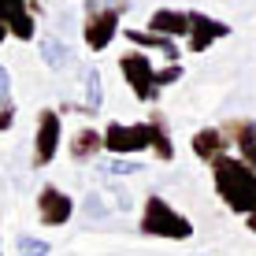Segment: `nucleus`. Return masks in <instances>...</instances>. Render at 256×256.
<instances>
[{"label":"nucleus","mask_w":256,"mask_h":256,"mask_svg":"<svg viewBox=\"0 0 256 256\" xmlns=\"http://www.w3.org/2000/svg\"><path fill=\"white\" fill-rule=\"evenodd\" d=\"M138 171H141V164L126 160V156H112V160L104 164V174H119V178H122V174H138Z\"/></svg>","instance_id":"nucleus-18"},{"label":"nucleus","mask_w":256,"mask_h":256,"mask_svg":"<svg viewBox=\"0 0 256 256\" xmlns=\"http://www.w3.org/2000/svg\"><path fill=\"white\" fill-rule=\"evenodd\" d=\"M64 148V112L60 108H41L38 112V122H34V156H30V167L41 171L56 160V152Z\"/></svg>","instance_id":"nucleus-6"},{"label":"nucleus","mask_w":256,"mask_h":256,"mask_svg":"<svg viewBox=\"0 0 256 256\" xmlns=\"http://www.w3.org/2000/svg\"><path fill=\"white\" fill-rule=\"evenodd\" d=\"M190 148H193V156H197L200 164H208V167L234 152V145H230V138L223 134V126H200L197 134L190 138Z\"/></svg>","instance_id":"nucleus-10"},{"label":"nucleus","mask_w":256,"mask_h":256,"mask_svg":"<svg viewBox=\"0 0 256 256\" xmlns=\"http://www.w3.org/2000/svg\"><path fill=\"white\" fill-rule=\"evenodd\" d=\"M230 34V26L212 19L204 12H190V38H186V48L190 52H208L216 41H223Z\"/></svg>","instance_id":"nucleus-9"},{"label":"nucleus","mask_w":256,"mask_h":256,"mask_svg":"<svg viewBox=\"0 0 256 256\" xmlns=\"http://www.w3.org/2000/svg\"><path fill=\"white\" fill-rule=\"evenodd\" d=\"M119 74H122V82H126V90L134 93V100L156 104L167 86H174L182 78V64L156 67L152 60H148V52L130 48V52H122V56H119Z\"/></svg>","instance_id":"nucleus-2"},{"label":"nucleus","mask_w":256,"mask_h":256,"mask_svg":"<svg viewBox=\"0 0 256 256\" xmlns=\"http://www.w3.org/2000/svg\"><path fill=\"white\" fill-rule=\"evenodd\" d=\"M122 38H126L134 48H141V52L156 48V52H160V56L167 60V64H178V56H182L178 41H171V38H160V34H152V30H122Z\"/></svg>","instance_id":"nucleus-14"},{"label":"nucleus","mask_w":256,"mask_h":256,"mask_svg":"<svg viewBox=\"0 0 256 256\" xmlns=\"http://www.w3.org/2000/svg\"><path fill=\"white\" fill-rule=\"evenodd\" d=\"M41 60H45L48 67H67L70 52H67V45H64V41L48 38V41H41Z\"/></svg>","instance_id":"nucleus-16"},{"label":"nucleus","mask_w":256,"mask_h":256,"mask_svg":"<svg viewBox=\"0 0 256 256\" xmlns=\"http://www.w3.org/2000/svg\"><path fill=\"white\" fill-rule=\"evenodd\" d=\"M145 30L160 34V38H190V12H182V8H156L152 15L145 19Z\"/></svg>","instance_id":"nucleus-11"},{"label":"nucleus","mask_w":256,"mask_h":256,"mask_svg":"<svg viewBox=\"0 0 256 256\" xmlns=\"http://www.w3.org/2000/svg\"><path fill=\"white\" fill-rule=\"evenodd\" d=\"M212 186H216V197L234 216H249L256 208V171L238 152L212 164Z\"/></svg>","instance_id":"nucleus-3"},{"label":"nucleus","mask_w":256,"mask_h":256,"mask_svg":"<svg viewBox=\"0 0 256 256\" xmlns=\"http://www.w3.org/2000/svg\"><path fill=\"white\" fill-rule=\"evenodd\" d=\"M0 22L22 45L38 38V15H34L30 0H0Z\"/></svg>","instance_id":"nucleus-8"},{"label":"nucleus","mask_w":256,"mask_h":256,"mask_svg":"<svg viewBox=\"0 0 256 256\" xmlns=\"http://www.w3.org/2000/svg\"><path fill=\"white\" fill-rule=\"evenodd\" d=\"M223 134L230 138L234 152L256 171V122L252 119H230V122H223Z\"/></svg>","instance_id":"nucleus-13"},{"label":"nucleus","mask_w":256,"mask_h":256,"mask_svg":"<svg viewBox=\"0 0 256 256\" xmlns=\"http://www.w3.org/2000/svg\"><path fill=\"white\" fill-rule=\"evenodd\" d=\"M15 116H19V108H15V100L0 108V134H8V130L15 126Z\"/></svg>","instance_id":"nucleus-20"},{"label":"nucleus","mask_w":256,"mask_h":256,"mask_svg":"<svg viewBox=\"0 0 256 256\" xmlns=\"http://www.w3.org/2000/svg\"><path fill=\"white\" fill-rule=\"evenodd\" d=\"M245 226H249V230H252V234H256V208H252V212H249V216H245Z\"/></svg>","instance_id":"nucleus-21"},{"label":"nucleus","mask_w":256,"mask_h":256,"mask_svg":"<svg viewBox=\"0 0 256 256\" xmlns=\"http://www.w3.org/2000/svg\"><path fill=\"white\" fill-rule=\"evenodd\" d=\"M104 104V86H100V70L90 67L86 70V104H78L74 112H86V116H96Z\"/></svg>","instance_id":"nucleus-15"},{"label":"nucleus","mask_w":256,"mask_h":256,"mask_svg":"<svg viewBox=\"0 0 256 256\" xmlns=\"http://www.w3.org/2000/svg\"><path fill=\"white\" fill-rule=\"evenodd\" d=\"M104 152L108 156H141V152H152L160 164L174 160V138L167 130L164 112H152L148 119L141 122H116L112 119L104 126Z\"/></svg>","instance_id":"nucleus-1"},{"label":"nucleus","mask_w":256,"mask_h":256,"mask_svg":"<svg viewBox=\"0 0 256 256\" xmlns=\"http://www.w3.org/2000/svg\"><path fill=\"white\" fill-rule=\"evenodd\" d=\"M138 230L145 238H160V242H190L193 234V219L182 216L178 208L171 204L160 193H148L145 204H141V216H138Z\"/></svg>","instance_id":"nucleus-4"},{"label":"nucleus","mask_w":256,"mask_h":256,"mask_svg":"<svg viewBox=\"0 0 256 256\" xmlns=\"http://www.w3.org/2000/svg\"><path fill=\"white\" fill-rule=\"evenodd\" d=\"M30 4H41V0H30Z\"/></svg>","instance_id":"nucleus-24"},{"label":"nucleus","mask_w":256,"mask_h":256,"mask_svg":"<svg viewBox=\"0 0 256 256\" xmlns=\"http://www.w3.org/2000/svg\"><path fill=\"white\" fill-rule=\"evenodd\" d=\"M0 256H4V242H0Z\"/></svg>","instance_id":"nucleus-23"},{"label":"nucleus","mask_w":256,"mask_h":256,"mask_svg":"<svg viewBox=\"0 0 256 256\" xmlns=\"http://www.w3.org/2000/svg\"><path fill=\"white\" fill-rule=\"evenodd\" d=\"M15 249H19V256H48V252H52V245L45 242V238L19 234V238H15Z\"/></svg>","instance_id":"nucleus-17"},{"label":"nucleus","mask_w":256,"mask_h":256,"mask_svg":"<svg viewBox=\"0 0 256 256\" xmlns=\"http://www.w3.org/2000/svg\"><path fill=\"white\" fill-rule=\"evenodd\" d=\"M122 15H126V0H112V4H100V0H86V19H82V41L90 52H104L116 41Z\"/></svg>","instance_id":"nucleus-5"},{"label":"nucleus","mask_w":256,"mask_h":256,"mask_svg":"<svg viewBox=\"0 0 256 256\" xmlns=\"http://www.w3.org/2000/svg\"><path fill=\"white\" fill-rule=\"evenodd\" d=\"M34 208H38V223L41 226H67L74 219V197L67 190H60L56 182H45L34 197Z\"/></svg>","instance_id":"nucleus-7"},{"label":"nucleus","mask_w":256,"mask_h":256,"mask_svg":"<svg viewBox=\"0 0 256 256\" xmlns=\"http://www.w3.org/2000/svg\"><path fill=\"white\" fill-rule=\"evenodd\" d=\"M100 152H104V130L96 126H78L67 141V156L74 164H93Z\"/></svg>","instance_id":"nucleus-12"},{"label":"nucleus","mask_w":256,"mask_h":256,"mask_svg":"<svg viewBox=\"0 0 256 256\" xmlns=\"http://www.w3.org/2000/svg\"><path fill=\"white\" fill-rule=\"evenodd\" d=\"M15 96H12V74H8V67L0 64V108H4V104H12Z\"/></svg>","instance_id":"nucleus-19"},{"label":"nucleus","mask_w":256,"mask_h":256,"mask_svg":"<svg viewBox=\"0 0 256 256\" xmlns=\"http://www.w3.org/2000/svg\"><path fill=\"white\" fill-rule=\"evenodd\" d=\"M8 38H12V34H8V30H4V22H0V45H4Z\"/></svg>","instance_id":"nucleus-22"}]
</instances>
